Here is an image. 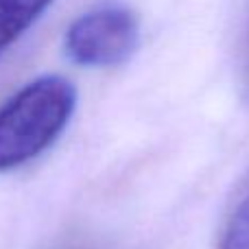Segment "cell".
<instances>
[{
	"label": "cell",
	"instance_id": "3",
	"mask_svg": "<svg viewBox=\"0 0 249 249\" xmlns=\"http://www.w3.org/2000/svg\"><path fill=\"white\" fill-rule=\"evenodd\" d=\"M55 0H0V55L42 18Z\"/></svg>",
	"mask_w": 249,
	"mask_h": 249
},
{
	"label": "cell",
	"instance_id": "4",
	"mask_svg": "<svg viewBox=\"0 0 249 249\" xmlns=\"http://www.w3.org/2000/svg\"><path fill=\"white\" fill-rule=\"evenodd\" d=\"M219 249H249V195L230 216Z\"/></svg>",
	"mask_w": 249,
	"mask_h": 249
},
{
	"label": "cell",
	"instance_id": "1",
	"mask_svg": "<svg viewBox=\"0 0 249 249\" xmlns=\"http://www.w3.org/2000/svg\"><path fill=\"white\" fill-rule=\"evenodd\" d=\"M77 107V88L59 74L26 83L0 107V173L42 155L68 127Z\"/></svg>",
	"mask_w": 249,
	"mask_h": 249
},
{
	"label": "cell",
	"instance_id": "2",
	"mask_svg": "<svg viewBox=\"0 0 249 249\" xmlns=\"http://www.w3.org/2000/svg\"><path fill=\"white\" fill-rule=\"evenodd\" d=\"M140 44V20L127 7H101L83 13L66 31V55L86 68L121 66Z\"/></svg>",
	"mask_w": 249,
	"mask_h": 249
}]
</instances>
